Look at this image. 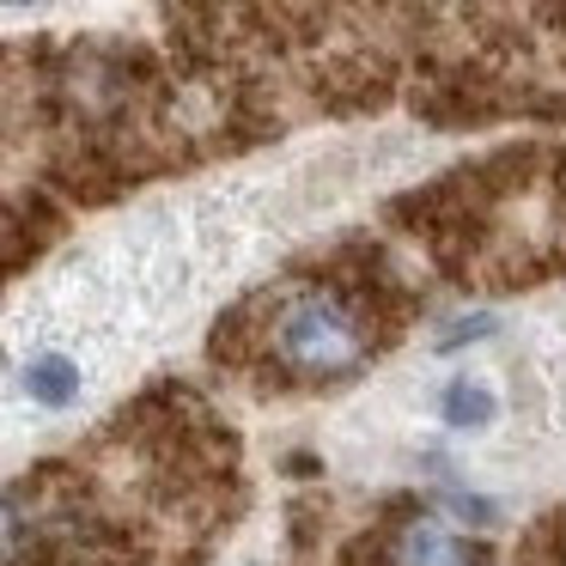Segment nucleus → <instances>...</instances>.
<instances>
[{"instance_id": "nucleus-1", "label": "nucleus", "mask_w": 566, "mask_h": 566, "mask_svg": "<svg viewBox=\"0 0 566 566\" xmlns=\"http://www.w3.org/2000/svg\"><path fill=\"white\" fill-rule=\"evenodd\" d=\"M269 347L286 371L298 378H347L366 366L371 342H366V317L347 305L342 293H298L274 311Z\"/></svg>"}, {"instance_id": "nucleus-2", "label": "nucleus", "mask_w": 566, "mask_h": 566, "mask_svg": "<svg viewBox=\"0 0 566 566\" xmlns=\"http://www.w3.org/2000/svg\"><path fill=\"white\" fill-rule=\"evenodd\" d=\"M19 390H25L31 408H43V415H62V408L80 402V390H86V371H80L74 354H62V347H43V354H31L25 366H19Z\"/></svg>"}, {"instance_id": "nucleus-3", "label": "nucleus", "mask_w": 566, "mask_h": 566, "mask_svg": "<svg viewBox=\"0 0 566 566\" xmlns=\"http://www.w3.org/2000/svg\"><path fill=\"white\" fill-rule=\"evenodd\" d=\"M384 566H481V560L463 536H451V530L432 524V517H415V524L396 530Z\"/></svg>"}, {"instance_id": "nucleus-4", "label": "nucleus", "mask_w": 566, "mask_h": 566, "mask_svg": "<svg viewBox=\"0 0 566 566\" xmlns=\"http://www.w3.org/2000/svg\"><path fill=\"white\" fill-rule=\"evenodd\" d=\"M439 420H444L451 432H488L493 420H500V390H493L488 378H469V371H457V378L439 390Z\"/></svg>"}, {"instance_id": "nucleus-5", "label": "nucleus", "mask_w": 566, "mask_h": 566, "mask_svg": "<svg viewBox=\"0 0 566 566\" xmlns=\"http://www.w3.org/2000/svg\"><path fill=\"white\" fill-rule=\"evenodd\" d=\"M439 505L457 517V524H475V530L500 524V505H493L488 493H475V488H444V493H439Z\"/></svg>"}, {"instance_id": "nucleus-6", "label": "nucleus", "mask_w": 566, "mask_h": 566, "mask_svg": "<svg viewBox=\"0 0 566 566\" xmlns=\"http://www.w3.org/2000/svg\"><path fill=\"white\" fill-rule=\"evenodd\" d=\"M31 530H38V524L25 517V505L0 493V566H7V560H19V554L31 548Z\"/></svg>"}, {"instance_id": "nucleus-7", "label": "nucleus", "mask_w": 566, "mask_h": 566, "mask_svg": "<svg viewBox=\"0 0 566 566\" xmlns=\"http://www.w3.org/2000/svg\"><path fill=\"white\" fill-rule=\"evenodd\" d=\"M493 329H500V323H493V311H475V317H457V329H444L439 347L451 354V347H463V342H488Z\"/></svg>"}, {"instance_id": "nucleus-8", "label": "nucleus", "mask_w": 566, "mask_h": 566, "mask_svg": "<svg viewBox=\"0 0 566 566\" xmlns=\"http://www.w3.org/2000/svg\"><path fill=\"white\" fill-rule=\"evenodd\" d=\"M38 7H50V0H0V13H38Z\"/></svg>"}]
</instances>
